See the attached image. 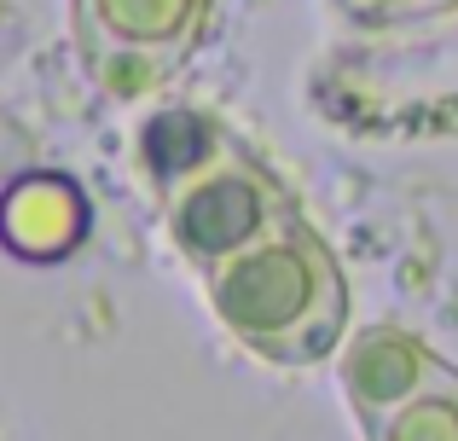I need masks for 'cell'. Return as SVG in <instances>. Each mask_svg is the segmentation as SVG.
<instances>
[{
	"label": "cell",
	"mask_w": 458,
	"mask_h": 441,
	"mask_svg": "<svg viewBox=\"0 0 458 441\" xmlns=\"http://www.w3.org/2000/svg\"><path fill=\"white\" fill-rule=\"evenodd\" d=\"M93 23L123 47H157L186 41L191 23L203 18V0H81Z\"/></svg>",
	"instance_id": "7a4b0ae2"
},
{
	"label": "cell",
	"mask_w": 458,
	"mask_h": 441,
	"mask_svg": "<svg viewBox=\"0 0 458 441\" xmlns=\"http://www.w3.org/2000/svg\"><path fill=\"white\" fill-rule=\"evenodd\" d=\"M261 216H267L261 181L244 174V169H233V163H221V169H209L203 181L186 186V198L174 204V233H180V244L209 256V250L244 244L261 226Z\"/></svg>",
	"instance_id": "6da1fadb"
},
{
	"label": "cell",
	"mask_w": 458,
	"mask_h": 441,
	"mask_svg": "<svg viewBox=\"0 0 458 441\" xmlns=\"http://www.w3.org/2000/svg\"><path fill=\"white\" fill-rule=\"evenodd\" d=\"M458 0H418V12H453Z\"/></svg>",
	"instance_id": "277c9868"
},
{
	"label": "cell",
	"mask_w": 458,
	"mask_h": 441,
	"mask_svg": "<svg viewBox=\"0 0 458 441\" xmlns=\"http://www.w3.org/2000/svg\"><path fill=\"white\" fill-rule=\"evenodd\" d=\"M354 18H406V12H418V0H343Z\"/></svg>",
	"instance_id": "3957f363"
}]
</instances>
